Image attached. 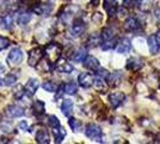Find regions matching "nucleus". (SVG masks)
Returning a JSON list of instances; mask_svg holds the SVG:
<instances>
[{
  "mask_svg": "<svg viewBox=\"0 0 160 144\" xmlns=\"http://www.w3.org/2000/svg\"><path fill=\"white\" fill-rule=\"evenodd\" d=\"M122 81V73L120 71H115V72H111L109 77H108V82H109V85L110 87H117L118 84Z\"/></svg>",
  "mask_w": 160,
  "mask_h": 144,
  "instance_id": "19",
  "label": "nucleus"
},
{
  "mask_svg": "<svg viewBox=\"0 0 160 144\" xmlns=\"http://www.w3.org/2000/svg\"><path fill=\"white\" fill-rule=\"evenodd\" d=\"M4 72H5V66H4V65L0 62V75H2Z\"/></svg>",
  "mask_w": 160,
  "mask_h": 144,
  "instance_id": "42",
  "label": "nucleus"
},
{
  "mask_svg": "<svg viewBox=\"0 0 160 144\" xmlns=\"http://www.w3.org/2000/svg\"><path fill=\"white\" fill-rule=\"evenodd\" d=\"M31 21V13L30 12H20L18 16H17V23L20 24V25H27L29 22Z\"/></svg>",
  "mask_w": 160,
  "mask_h": 144,
  "instance_id": "27",
  "label": "nucleus"
},
{
  "mask_svg": "<svg viewBox=\"0 0 160 144\" xmlns=\"http://www.w3.org/2000/svg\"><path fill=\"white\" fill-rule=\"evenodd\" d=\"M23 59V51L18 47H14L11 49V52L7 55V62L11 65V66H14V65H18Z\"/></svg>",
  "mask_w": 160,
  "mask_h": 144,
  "instance_id": "3",
  "label": "nucleus"
},
{
  "mask_svg": "<svg viewBox=\"0 0 160 144\" xmlns=\"http://www.w3.org/2000/svg\"><path fill=\"white\" fill-rule=\"evenodd\" d=\"M155 36H157V41H158V43H159V46H160V30L155 34Z\"/></svg>",
  "mask_w": 160,
  "mask_h": 144,
  "instance_id": "43",
  "label": "nucleus"
},
{
  "mask_svg": "<svg viewBox=\"0 0 160 144\" xmlns=\"http://www.w3.org/2000/svg\"><path fill=\"white\" fill-rule=\"evenodd\" d=\"M100 35H102V37H103V41H105V40L112 39L113 35H115V31H113V29H111L110 27H108L103 29V31H102Z\"/></svg>",
  "mask_w": 160,
  "mask_h": 144,
  "instance_id": "30",
  "label": "nucleus"
},
{
  "mask_svg": "<svg viewBox=\"0 0 160 144\" xmlns=\"http://www.w3.org/2000/svg\"><path fill=\"white\" fill-rule=\"evenodd\" d=\"M55 69L58 70L59 72H61V73H71V72H73L74 67L72 64L63 61V62H58Z\"/></svg>",
  "mask_w": 160,
  "mask_h": 144,
  "instance_id": "24",
  "label": "nucleus"
},
{
  "mask_svg": "<svg viewBox=\"0 0 160 144\" xmlns=\"http://www.w3.org/2000/svg\"><path fill=\"white\" fill-rule=\"evenodd\" d=\"M31 110L35 115L40 117V115H43L44 112H46V104L43 101H40V100H36L33 101L32 104H31Z\"/></svg>",
  "mask_w": 160,
  "mask_h": 144,
  "instance_id": "14",
  "label": "nucleus"
},
{
  "mask_svg": "<svg viewBox=\"0 0 160 144\" xmlns=\"http://www.w3.org/2000/svg\"><path fill=\"white\" fill-rule=\"evenodd\" d=\"M35 139L37 143L42 144H48L50 142V136H49V132L46 129H40V130L36 132L35 135Z\"/></svg>",
  "mask_w": 160,
  "mask_h": 144,
  "instance_id": "12",
  "label": "nucleus"
},
{
  "mask_svg": "<svg viewBox=\"0 0 160 144\" xmlns=\"http://www.w3.org/2000/svg\"><path fill=\"white\" fill-rule=\"evenodd\" d=\"M136 5L139 7V10L142 12H148L152 10L154 5V0H138Z\"/></svg>",
  "mask_w": 160,
  "mask_h": 144,
  "instance_id": "21",
  "label": "nucleus"
},
{
  "mask_svg": "<svg viewBox=\"0 0 160 144\" xmlns=\"http://www.w3.org/2000/svg\"><path fill=\"white\" fill-rule=\"evenodd\" d=\"M130 49H132V41H130V39L123 37V39L118 40V43L116 46V52L117 53L126 54L128 52H130Z\"/></svg>",
  "mask_w": 160,
  "mask_h": 144,
  "instance_id": "7",
  "label": "nucleus"
},
{
  "mask_svg": "<svg viewBox=\"0 0 160 144\" xmlns=\"http://www.w3.org/2000/svg\"><path fill=\"white\" fill-rule=\"evenodd\" d=\"M42 88L46 90V91H48V93H56V90H58V87L53 82L42 83Z\"/></svg>",
  "mask_w": 160,
  "mask_h": 144,
  "instance_id": "31",
  "label": "nucleus"
},
{
  "mask_svg": "<svg viewBox=\"0 0 160 144\" xmlns=\"http://www.w3.org/2000/svg\"><path fill=\"white\" fill-rule=\"evenodd\" d=\"M117 43H118V40H117L116 37H112V39H110V40H105V41L102 42L100 47H102L103 51H110V49L116 48Z\"/></svg>",
  "mask_w": 160,
  "mask_h": 144,
  "instance_id": "26",
  "label": "nucleus"
},
{
  "mask_svg": "<svg viewBox=\"0 0 160 144\" xmlns=\"http://www.w3.org/2000/svg\"><path fill=\"white\" fill-rule=\"evenodd\" d=\"M85 29H86V24L84 23V21L80 19V18H77V19H74L73 23H72L71 31H72V35H73V36H80V35L85 31Z\"/></svg>",
  "mask_w": 160,
  "mask_h": 144,
  "instance_id": "8",
  "label": "nucleus"
},
{
  "mask_svg": "<svg viewBox=\"0 0 160 144\" xmlns=\"http://www.w3.org/2000/svg\"><path fill=\"white\" fill-rule=\"evenodd\" d=\"M73 110V101L71 100H63L62 103H61V112L63 115L66 117H69V114L72 113Z\"/></svg>",
  "mask_w": 160,
  "mask_h": 144,
  "instance_id": "23",
  "label": "nucleus"
},
{
  "mask_svg": "<svg viewBox=\"0 0 160 144\" xmlns=\"http://www.w3.org/2000/svg\"><path fill=\"white\" fill-rule=\"evenodd\" d=\"M84 66L86 67L87 70H91V71H97V70L100 67L99 60L97 58H94L92 55H87L86 59L84 60Z\"/></svg>",
  "mask_w": 160,
  "mask_h": 144,
  "instance_id": "11",
  "label": "nucleus"
},
{
  "mask_svg": "<svg viewBox=\"0 0 160 144\" xmlns=\"http://www.w3.org/2000/svg\"><path fill=\"white\" fill-rule=\"evenodd\" d=\"M140 22L138 21L135 17H128L124 22V29L127 31H135L140 28Z\"/></svg>",
  "mask_w": 160,
  "mask_h": 144,
  "instance_id": "15",
  "label": "nucleus"
},
{
  "mask_svg": "<svg viewBox=\"0 0 160 144\" xmlns=\"http://www.w3.org/2000/svg\"><path fill=\"white\" fill-rule=\"evenodd\" d=\"M154 17H155L158 21H160V4H158L157 6L154 7Z\"/></svg>",
  "mask_w": 160,
  "mask_h": 144,
  "instance_id": "39",
  "label": "nucleus"
},
{
  "mask_svg": "<svg viewBox=\"0 0 160 144\" xmlns=\"http://www.w3.org/2000/svg\"><path fill=\"white\" fill-rule=\"evenodd\" d=\"M18 129L22 131H28L29 130V125H28V123L25 120H23V121H20V123L18 124Z\"/></svg>",
  "mask_w": 160,
  "mask_h": 144,
  "instance_id": "38",
  "label": "nucleus"
},
{
  "mask_svg": "<svg viewBox=\"0 0 160 144\" xmlns=\"http://www.w3.org/2000/svg\"><path fill=\"white\" fill-rule=\"evenodd\" d=\"M132 4H134V0H123L124 6H132Z\"/></svg>",
  "mask_w": 160,
  "mask_h": 144,
  "instance_id": "41",
  "label": "nucleus"
},
{
  "mask_svg": "<svg viewBox=\"0 0 160 144\" xmlns=\"http://www.w3.org/2000/svg\"><path fill=\"white\" fill-rule=\"evenodd\" d=\"M16 82H17V76L13 75V73H8L1 79V84L5 85V87H11Z\"/></svg>",
  "mask_w": 160,
  "mask_h": 144,
  "instance_id": "29",
  "label": "nucleus"
},
{
  "mask_svg": "<svg viewBox=\"0 0 160 144\" xmlns=\"http://www.w3.org/2000/svg\"><path fill=\"white\" fill-rule=\"evenodd\" d=\"M93 81H94V77L91 73L88 72H82L78 76V82H79V85L81 88H90L93 85Z\"/></svg>",
  "mask_w": 160,
  "mask_h": 144,
  "instance_id": "5",
  "label": "nucleus"
},
{
  "mask_svg": "<svg viewBox=\"0 0 160 144\" xmlns=\"http://www.w3.org/2000/svg\"><path fill=\"white\" fill-rule=\"evenodd\" d=\"M93 87L98 93H103V94L107 93L108 84H107V82H105V78H103V77H100V76H97L93 81Z\"/></svg>",
  "mask_w": 160,
  "mask_h": 144,
  "instance_id": "13",
  "label": "nucleus"
},
{
  "mask_svg": "<svg viewBox=\"0 0 160 144\" xmlns=\"http://www.w3.org/2000/svg\"><path fill=\"white\" fill-rule=\"evenodd\" d=\"M93 21L94 22H100V21H102V14H100V13H94Z\"/></svg>",
  "mask_w": 160,
  "mask_h": 144,
  "instance_id": "40",
  "label": "nucleus"
},
{
  "mask_svg": "<svg viewBox=\"0 0 160 144\" xmlns=\"http://www.w3.org/2000/svg\"><path fill=\"white\" fill-rule=\"evenodd\" d=\"M24 95H25V90H24V88H23V85H17V87L14 88L13 97L14 99H17V100H20Z\"/></svg>",
  "mask_w": 160,
  "mask_h": 144,
  "instance_id": "32",
  "label": "nucleus"
},
{
  "mask_svg": "<svg viewBox=\"0 0 160 144\" xmlns=\"http://www.w3.org/2000/svg\"><path fill=\"white\" fill-rule=\"evenodd\" d=\"M87 56V51L85 48H80L78 49L73 55H72V60L75 62H84V60Z\"/></svg>",
  "mask_w": 160,
  "mask_h": 144,
  "instance_id": "25",
  "label": "nucleus"
},
{
  "mask_svg": "<svg viewBox=\"0 0 160 144\" xmlns=\"http://www.w3.org/2000/svg\"><path fill=\"white\" fill-rule=\"evenodd\" d=\"M38 87H40V83H38V81H37V79H35V78L29 79L27 84L24 85L25 95H28L29 97L33 96V95H35V93H36V90L38 89Z\"/></svg>",
  "mask_w": 160,
  "mask_h": 144,
  "instance_id": "10",
  "label": "nucleus"
},
{
  "mask_svg": "<svg viewBox=\"0 0 160 144\" xmlns=\"http://www.w3.org/2000/svg\"><path fill=\"white\" fill-rule=\"evenodd\" d=\"M102 42H103L102 35L98 34V33H93V34L90 35L88 39H87V47L94 48L97 47V46H99V45H102Z\"/></svg>",
  "mask_w": 160,
  "mask_h": 144,
  "instance_id": "16",
  "label": "nucleus"
},
{
  "mask_svg": "<svg viewBox=\"0 0 160 144\" xmlns=\"http://www.w3.org/2000/svg\"><path fill=\"white\" fill-rule=\"evenodd\" d=\"M68 125L71 126V129L73 131H78L80 127V121L79 120H77V119H74V118H69V120H68Z\"/></svg>",
  "mask_w": 160,
  "mask_h": 144,
  "instance_id": "34",
  "label": "nucleus"
},
{
  "mask_svg": "<svg viewBox=\"0 0 160 144\" xmlns=\"http://www.w3.org/2000/svg\"><path fill=\"white\" fill-rule=\"evenodd\" d=\"M14 24V17L12 13H5L1 18V27L4 29H11Z\"/></svg>",
  "mask_w": 160,
  "mask_h": 144,
  "instance_id": "22",
  "label": "nucleus"
},
{
  "mask_svg": "<svg viewBox=\"0 0 160 144\" xmlns=\"http://www.w3.org/2000/svg\"><path fill=\"white\" fill-rule=\"evenodd\" d=\"M10 40L5 37V36H0V52L1 51H4V49H6L8 46H10Z\"/></svg>",
  "mask_w": 160,
  "mask_h": 144,
  "instance_id": "35",
  "label": "nucleus"
},
{
  "mask_svg": "<svg viewBox=\"0 0 160 144\" xmlns=\"http://www.w3.org/2000/svg\"><path fill=\"white\" fill-rule=\"evenodd\" d=\"M147 43H148V48H149V52L152 54H157L159 52L160 46L158 41H157V36L155 35H151L148 39H147Z\"/></svg>",
  "mask_w": 160,
  "mask_h": 144,
  "instance_id": "18",
  "label": "nucleus"
},
{
  "mask_svg": "<svg viewBox=\"0 0 160 144\" xmlns=\"http://www.w3.org/2000/svg\"><path fill=\"white\" fill-rule=\"evenodd\" d=\"M44 58V51L41 47H36L32 48L30 52H29V65L32 66V67H36L38 64L41 62V60Z\"/></svg>",
  "mask_w": 160,
  "mask_h": 144,
  "instance_id": "2",
  "label": "nucleus"
},
{
  "mask_svg": "<svg viewBox=\"0 0 160 144\" xmlns=\"http://www.w3.org/2000/svg\"><path fill=\"white\" fill-rule=\"evenodd\" d=\"M142 66H143V62L141 61L140 59H138V58H130V59H128L126 67H127V70H130V71H138Z\"/></svg>",
  "mask_w": 160,
  "mask_h": 144,
  "instance_id": "20",
  "label": "nucleus"
},
{
  "mask_svg": "<svg viewBox=\"0 0 160 144\" xmlns=\"http://www.w3.org/2000/svg\"><path fill=\"white\" fill-rule=\"evenodd\" d=\"M63 91L67 95H74L78 91V85L73 82L66 83V84H63Z\"/></svg>",
  "mask_w": 160,
  "mask_h": 144,
  "instance_id": "28",
  "label": "nucleus"
},
{
  "mask_svg": "<svg viewBox=\"0 0 160 144\" xmlns=\"http://www.w3.org/2000/svg\"><path fill=\"white\" fill-rule=\"evenodd\" d=\"M108 99H109V103L111 104V107L112 108H117L126 100V95L123 93H121V91H117V93H111Z\"/></svg>",
  "mask_w": 160,
  "mask_h": 144,
  "instance_id": "6",
  "label": "nucleus"
},
{
  "mask_svg": "<svg viewBox=\"0 0 160 144\" xmlns=\"http://www.w3.org/2000/svg\"><path fill=\"white\" fill-rule=\"evenodd\" d=\"M53 132L54 139H55V143H61L63 141V138L66 137V130L62 127V126H58V127H54L52 129Z\"/></svg>",
  "mask_w": 160,
  "mask_h": 144,
  "instance_id": "17",
  "label": "nucleus"
},
{
  "mask_svg": "<svg viewBox=\"0 0 160 144\" xmlns=\"http://www.w3.org/2000/svg\"><path fill=\"white\" fill-rule=\"evenodd\" d=\"M53 3H43V4L41 3V4H37L32 7V12L38 14V16H48L53 11Z\"/></svg>",
  "mask_w": 160,
  "mask_h": 144,
  "instance_id": "4",
  "label": "nucleus"
},
{
  "mask_svg": "<svg viewBox=\"0 0 160 144\" xmlns=\"http://www.w3.org/2000/svg\"><path fill=\"white\" fill-rule=\"evenodd\" d=\"M48 125L54 129V127H58V126H60V120L58 119V117H55V115H49L48 117Z\"/></svg>",
  "mask_w": 160,
  "mask_h": 144,
  "instance_id": "33",
  "label": "nucleus"
},
{
  "mask_svg": "<svg viewBox=\"0 0 160 144\" xmlns=\"http://www.w3.org/2000/svg\"><path fill=\"white\" fill-rule=\"evenodd\" d=\"M5 113L10 118H19L24 115V108H22L20 106H17V104H10L7 106L6 109H5Z\"/></svg>",
  "mask_w": 160,
  "mask_h": 144,
  "instance_id": "9",
  "label": "nucleus"
},
{
  "mask_svg": "<svg viewBox=\"0 0 160 144\" xmlns=\"http://www.w3.org/2000/svg\"><path fill=\"white\" fill-rule=\"evenodd\" d=\"M96 73H97V76H100V77H103V78H105V79H108V77H109V75H110L107 70L100 69V67L96 71Z\"/></svg>",
  "mask_w": 160,
  "mask_h": 144,
  "instance_id": "37",
  "label": "nucleus"
},
{
  "mask_svg": "<svg viewBox=\"0 0 160 144\" xmlns=\"http://www.w3.org/2000/svg\"><path fill=\"white\" fill-rule=\"evenodd\" d=\"M85 135L90 139L100 142L102 137H103V131L100 129V126H98L97 124H88L86 126V129H85Z\"/></svg>",
  "mask_w": 160,
  "mask_h": 144,
  "instance_id": "1",
  "label": "nucleus"
},
{
  "mask_svg": "<svg viewBox=\"0 0 160 144\" xmlns=\"http://www.w3.org/2000/svg\"><path fill=\"white\" fill-rule=\"evenodd\" d=\"M0 130L2 131L4 133H10L11 131L13 130L11 123H1L0 124Z\"/></svg>",
  "mask_w": 160,
  "mask_h": 144,
  "instance_id": "36",
  "label": "nucleus"
}]
</instances>
